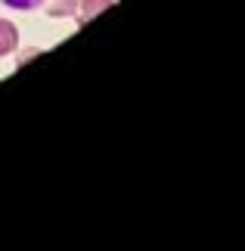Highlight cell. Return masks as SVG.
Masks as SVG:
<instances>
[{
  "instance_id": "obj_1",
  "label": "cell",
  "mask_w": 245,
  "mask_h": 251,
  "mask_svg": "<svg viewBox=\"0 0 245 251\" xmlns=\"http://www.w3.org/2000/svg\"><path fill=\"white\" fill-rule=\"evenodd\" d=\"M16 44H19V31H16V25H13V22H6V19H0V56L13 53V50H16Z\"/></svg>"
},
{
  "instance_id": "obj_2",
  "label": "cell",
  "mask_w": 245,
  "mask_h": 251,
  "mask_svg": "<svg viewBox=\"0 0 245 251\" xmlns=\"http://www.w3.org/2000/svg\"><path fill=\"white\" fill-rule=\"evenodd\" d=\"M112 0H81V13H78V19L81 22H90V19L100 13V9H106Z\"/></svg>"
},
{
  "instance_id": "obj_3",
  "label": "cell",
  "mask_w": 245,
  "mask_h": 251,
  "mask_svg": "<svg viewBox=\"0 0 245 251\" xmlns=\"http://www.w3.org/2000/svg\"><path fill=\"white\" fill-rule=\"evenodd\" d=\"M44 3H47V13L50 16H72L78 9L75 0H44Z\"/></svg>"
},
{
  "instance_id": "obj_4",
  "label": "cell",
  "mask_w": 245,
  "mask_h": 251,
  "mask_svg": "<svg viewBox=\"0 0 245 251\" xmlns=\"http://www.w3.org/2000/svg\"><path fill=\"white\" fill-rule=\"evenodd\" d=\"M6 6H13V9H34V6H41L44 0H3Z\"/></svg>"
}]
</instances>
